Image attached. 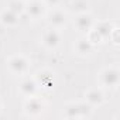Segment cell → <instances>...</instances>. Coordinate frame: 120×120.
<instances>
[{
	"instance_id": "16",
	"label": "cell",
	"mask_w": 120,
	"mask_h": 120,
	"mask_svg": "<svg viewBox=\"0 0 120 120\" xmlns=\"http://www.w3.org/2000/svg\"><path fill=\"white\" fill-rule=\"evenodd\" d=\"M7 9L13 10L17 14H21L26 10V0H10L7 4Z\"/></svg>"
},
{
	"instance_id": "12",
	"label": "cell",
	"mask_w": 120,
	"mask_h": 120,
	"mask_svg": "<svg viewBox=\"0 0 120 120\" xmlns=\"http://www.w3.org/2000/svg\"><path fill=\"white\" fill-rule=\"evenodd\" d=\"M0 24L7 28H14L20 24V14L6 7L0 11Z\"/></svg>"
},
{
	"instance_id": "20",
	"label": "cell",
	"mask_w": 120,
	"mask_h": 120,
	"mask_svg": "<svg viewBox=\"0 0 120 120\" xmlns=\"http://www.w3.org/2000/svg\"><path fill=\"white\" fill-rule=\"evenodd\" d=\"M2 110H3V102H2V99H0V113H2Z\"/></svg>"
},
{
	"instance_id": "5",
	"label": "cell",
	"mask_w": 120,
	"mask_h": 120,
	"mask_svg": "<svg viewBox=\"0 0 120 120\" xmlns=\"http://www.w3.org/2000/svg\"><path fill=\"white\" fill-rule=\"evenodd\" d=\"M40 90H52L56 86V74L51 68H41L33 76Z\"/></svg>"
},
{
	"instance_id": "14",
	"label": "cell",
	"mask_w": 120,
	"mask_h": 120,
	"mask_svg": "<svg viewBox=\"0 0 120 120\" xmlns=\"http://www.w3.org/2000/svg\"><path fill=\"white\" fill-rule=\"evenodd\" d=\"M114 26L116 24L113 21H109V20H98V21H95V24H93L92 28L103 38V41H107L112 30L114 28Z\"/></svg>"
},
{
	"instance_id": "15",
	"label": "cell",
	"mask_w": 120,
	"mask_h": 120,
	"mask_svg": "<svg viewBox=\"0 0 120 120\" xmlns=\"http://www.w3.org/2000/svg\"><path fill=\"white\" fill-rule=\"evenodd\" d=\"M89 9H90L89 0H71V2H69V10L74 14L89 11Z\"/></svg>"
},
{
	"instance_id": "17",
	"label": "cell",
	"mask_w": 120,
	"mask_h": 120,
	"mask_svg": "<svg viewBox=\"0 0 120 120\" xmlns=\"http://www.w3.org/2000/svg\"><path fill=\"white\" fill-rule=\"evenodd\" d=\"M85 35H86V38H88V40H89L95 47H98V45H100V44H103V42H105V41H103V38H102V37H100L95 30H93V28H92V30H89Z\"/></svg>"
},
{
	"instance_id": "21",
	"label": "cell",
	"mask_w": 120,
	"mask_h": 120,
	"mask_svg": "<svg viewBox=\"0 0 120 120\" xmlns=\"http://www.w3.org/2000/svg\"><path fill=\"white\" fill-rule=\"evenodd\" d=\"M67 2H68V3H69V2H71V0H67Z\"/></svg>"
},
{
	"instance_id": "10",
	"label": "cell",
	"mask_w": 120,
	"mask_h": 120,
	"mask_svg": "<svg viewBox=\"0 0 120 120\" xmlns=\"http://www.w3.org/2000/svg\"><path fill=\"white\" fill-rule=\"evenodd\" d=\"M107 100L106 98V90L100 86L96 88H90L85 92V102L89 103L93 109L95 107H100L102 105H105Z\"/></svg>"
},
{
	"instance_id": "2",
	"label": "cell",
	"mask_w": 120,
	"mask_h": 120,
	"mask_svg": "<svg viewBox=\"0 0 120 120\" xmlns=\"http://www.w3.org/2000/svg\"><path fill=\"white\" fill-rule=\"evenodd\" d=\"M120 83V69L117 65H109L98 74V85L105 90L116 89Z\"/></svg>"
},
{
	"instance_id": "13",
	"label": "cell",
	"mask_w": 120,
	"mask_h": 120,
	"mask_svg": "<svg viewBox=\"0 0 120 120\" xmlns=\"http://www.w3.org/2000/svg\"><path fill=\"white\" fill-rule=\"evenodd\" d=\"M38 90H40V88H38V85H37L34 78H24L19 83V92L24 98H30V96L38 95Z\"/></svg>"
},
{
	"instance_id": "1",
	"label": "cell",
	"mask_w": 120,
	"mask_h": 120,
	"mask_svg": "<svg viewBox=\"0 0 120 120\" xmlns=\"http://www.w3.org/2000/svg\"><path fill=\"white\" fill-rule=\"evenodd\" d=\"M93 107L86 103L85 100L83 102H71V103H67L62 109V113L61 116L64 119H69V120H74V119H89L93 116Z\"/></svg>"
},
{
	"instance_id": "8",
	"label": "cell",
	"mask_w": 120,
	"mask_h": 120,
	"mask_svg": "<svg viewBox=\"0 0 120 120\" xmlns=\"http://www.w3.org/2000/svg\"><path fill=\"white\" fill-rule=\"evenodd\" d=\"M47 11H48V6L45 4L44 0H30V2H26L24 13H27V16L31 20H40V19L45 17Z\"/></svg>"
},
{
	"instance_id": "11",
	"label": "cell",
	"mask_w": 120,
	"mask_h": 120,
	"mask_svg": "<svg viewBox=\"0 0 120 120\" xmlns=\"http://www.w3.org/2000/svg\"><path fill=\"white\" fill-rule=\"evenodd\" d=\"M95 45L86 38V35H82L79 37L75 44H74V52L78 55V56H82V58H86V56H90L93 52H95Z\"/></svg>"
},
{
	"instance_id": "6",
	"label": "cell",
	"mask_w": 120,
	"mask_h": 120,
	"mask_svg": "<svg viewBox=\"0 0 120 120\" xmlns=\"http://www.w3.org/2000/svg\"><path fill=\"white\" fill-rule=\"evenodd\" d=\"M42 47L48 51H54L56 49L59 45H61V41H62V34H61V30H56L54 27H48L42 31L41 34V38H40Z\"/></svg>"
},
{
	"instance_id": "18",
	"label": "cell",
	"mask_w": 120,
	"mask_h": 120,
	"mask_svg": "<svg viewBox=\"0 0 120 120\" xmlns=\"http://www.w3.org/2000/svg\"><path fill=\"white\" fill-rule=\"evenodd\" d=\"M109 41L114 45V47H119L120 44V28L117 26H114V28L112 30L110 35H109Z\"/></svg>"
},
{
	"instance_id": "3",
	"label": "cell",
	"mask_w": 120,
	"mask_h": 120,
	"mask_svg": "<svg viewBox=\"0 0 120 120\" xmlns=\"http://www.w3.org/2000/svg\"><path fill=\"white\" fill-rule=\"evenodd\" d=\"M6 67L14 76H26L31 68V61L24 54H14L6 59Z\"/></svg>"
},
{
	"instance_id": "9",
	"label": "cell",
	"mask_w": 120,
	"mask_h": 120,
	"mask_svg": "<svg viewBox=\"0 0 120 120\" xmlns=\"http://www.w3.org/2000/svg\"><path fill=\"white\" fill-rule=\"evenodd\" d=\"M96 19L93 17V14L90 11H85V13H79L75 14V20H74V27L76 28V31H79L81 34H86L89 30H92L93 24H95Z\"/></svg>"
},
{
	"instance_id": "7",
	"label": "cell",
	"mask_w": 120,
	"mask_h": 120,
	"mask_svg": "<svg viewBox=\"0 0 120 120\" xmlns=\"http://www.w3.org/2000/svg\"><path fill=\"white\" fill-rule=\"evenodd\" d=\"M47 23L49 27H54L56 30H64L68 24V14L62 9H52L48 10L45 14Z\"/></svg>"
},
{
	"instance_id": "4",
	"label": "cell",
	"mask_w": 120,
	"mask_h": 120,
	"mask_svg": "<svg viewBox=\"0 0 120 120\" xmlns=\"http://www.w3.org/2000/svg\"><path fill=\"white\" fill-rule=\"evenodd\" d=\"M47 109V102L40 98L38 95H34V96H30V98H26L24 100V105H23V113L26 117H31V119H35V117H40Z\"/></svg>"
},
{
	"instance_id": "19",
	"label": "cell",
	"mask_w": 120,
	"mask_h": 120,
	"mask_svg": "<svg viewBox=\"0 0 120 120\" xmlns=\"http://www.w3.org/2000/svg\"><path fill=\"white\" fill-rule=\"evenodd\" d=\"M44 2H45L47 6H52V7H55V6L59 3V0H44Z\"/></svg>"
}]
</instances>
